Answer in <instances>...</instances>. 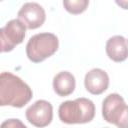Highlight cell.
Returning a JSON list of instances; mask_svg holds the SVG:
<instances>
[{
	"instance_id": "ba28073f",
	"label": "cell",
	"mask_w": 128,
	"mask_h": 128,
	"mask_svg": "<svg viewBox=\"0 0 128 128\" xmlns=\"http://www.w3.org/2000/svg\"><path fill=\"white\" fill-rule=\"evenodd\" d=\"M84 85L89 93L93 95H100L106 91L109 86V76L103 69H91L85 75Z\"/></svg>"
},
{
	"instance_id": "52a82bcc",
	"label": "cell",
	"mask_w": 128,
	"mask_h": 128,
	"mask_svg": "<svg viewBox=\"0 0 128 128\" xmlns=\"http://www.w3.org/2000/svg\"><path fill=\"white\" fill-rule=\"evenodd\" d=\"M123 97L117 93H111L102 102V116L108 123L116 124L121 113L126 107Z\"/></svg>"
},
{
	"instance_id": "8fae6325",
	"label": "cell",
	"mask_w": 128,
	"mask_h": 128,
	"mask_svg": "<svg viewBox=\"0 0 128 128\" xmlns=\"http://www.w3.org/2000/svg\"><path fill=\"white\" fill-rule=\"evenodd\" d=\"M89 5L88 0H65L63 6L71 14H80L84 12Z\"/></svg>"
},
{
	"instance_id": "4fadbf2b",
	"label": "cell",
	"mask_w": 128,
	"mask_h": 128,
	"mask_svg": "<svg viewBox=\"0 0 128 128\" xmlns=\"http://www.w3.org/2000/svg\"><path fill=\"white\" fill-rule=\"evenodd\" d=\"M115 125L118 128H128V106L125 107Z\"/></svg>"
},
{
	"instance_id": "5bb4252c",
	"label": "cell",
	"mask_w": 128,
	"mask_h": 128,
	"mask_svg": "<svg viewBox=\"0 0 128 128\" xmlns=\"http://www.w3.org/2000/svg\"><path fill=\"white\" fill-rule=\"evenodd\" d=\"M116 4L121 6L123 9H128V1L127 0H120V1H116Z\"/></svg>"
},
{
	"instance_id": "7c38bea8",
	"label": "cell",
	"mask_w": 128,
	"mask_h": 128,
	"mask_svg": "<svg viewBox=\"0 0 128 128\" xmlns=\"http://www.w3.org/2000/svg\"><path fill=\"white\" fill-rule=\"evenodd\" d=\"M0 128H27V127L26 125H24V123L21 120L11 118V119H7L4 122H2Z\"/></svg>"
},
{
	"instance_id": "7a4b0ae2",
	"label": "cell",
	"mask_w": 128,
	"mask_h": 128,
	"mask_svg": "<svg viewBox=\"0 0 128 128\" xmlns=\"http://www.w3.org/2000/svg\"><path fill=\"white\" fill-rule=\"evenodd\" d=\"M58 115L59 119L66 124L88 123L95 116V105L90 99L84 97L68 100L60 104Z\"/></svg>"
},
{
	"instance_id": "9c48e42d",
	"label": "cell",
	"mask_w": 128,
	"mask_h": 128,
	"mask_svg": "<svg viewBox=\"0 0 128 128\" xmlns=\"http://www.w3.org/2000/svg\"><path fill=\"white\" fill-rule=\"evenodd\" d=\"M107 56L114 62H122L128 58V42L121 35H115L106 42Z\"/></svg>"
},
{
	"instance_id": "30bf717a",
	"label": "cell",
	"mask_w": 128,
	"mask_h": 128,
	"mask_svg": "<svg viewBox=\"0 0 128 128\" xmlns=\"http://www.w3.org/2000/svg\"><path fill=\"white\" fill-rule=\"evenodd\" d=\"M75 77L68 71H61L53 78V89L55 93L61 97L72 94L75 90Z\"/></svg>"
},
{
	"instance_id": "5b68a950",
	"label": "cell",
	"mask_w": 128,
	"mask_h": 128,
	"mask_svg": "<svg viewBox=\"0 0 128 128\" xmlns=\"http://www.w3.org/2000/svg\"><path fill=\"white\" fill-rule=\"evenodd\" d=\"M26 119L38 128L48 126L53 119V107L46 100H37L26 110Z\"/></svg>"
},
{
	"instance_id": "8992f818",
	"label": "cell",
	"mask_w": 128,
	"mask_h": 128,
	"mask_svg": "<svg viewBox=\"0 0 128 128\" xmlns=\"http://www.w3.org/2000/svg\"><path fill=\"white\" fill-rule=\"evenodd\" d=\"M19 20L28 29H36L43 25L46 19L44 8L35 2H27L18 11Z\"/></svg>"
},
{
	"instance_id": "6da1fadb",
	"label": "cell",
	"mask_w": 128,
	"mask_h": 128,
	"mask_svg": "<svg viewBox=\"0 0 128 128\" xmlns=\"http://www.w3.org/2000/svg\"><path fill=\"white\" fill-rule=\"evenodd\" d=\"M33 97L31 88L18 76L10 72L0 75V105L21 108Z\"/></svg>"
},
{
	"instance_id": "3957f363",
	"label": "cell",
	"mask_w": 128,
	"mask_h": 128,
	"mask_svg": "<svg viewBox=\"0 0 128 128\" xmlns=\"http://www.w3.org/2000/svg\"><path fill=\"white\" fill-rule=\"evenodd\" d=\"M59 47V40L53 33L43 32L33 35L27 42L26 55L34 63H40L52 56Z\"/></svg>"
},
{
	"instance_id": "277c9868",
	"label": "cell",
	"mask_w": 128,
	"mask_h": 128,
	"mask_svg": "<svg viewBox=\"0 0 128 128\" xmlns=\"http://www.w3.org/2000/svg\"><path fill=\"white\" fill-rule=\"evenodd\" d=\"M26 26L19 19L8 21L0 29L1 52H10L17 45L21 44L25 38Z\"/></svg>"
}]
</instances>
